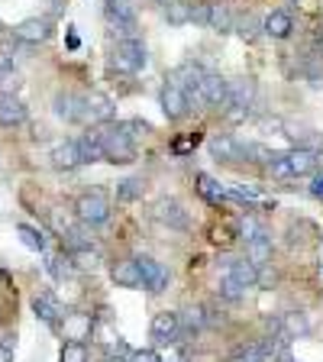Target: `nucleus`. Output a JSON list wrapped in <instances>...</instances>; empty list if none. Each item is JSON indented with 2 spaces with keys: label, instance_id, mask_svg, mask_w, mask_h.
Masks as SVG:
<instances>
[{
  "label": "nucleus",
  "instance_id": "1",
  "mask_svg": "<svg viewBox=\"0 0 323 362\" xmlns=\"http://www.w3.org/2000/svg\"><path fill=\"white\" fill-rule=\"evenodd\" d=\"M100 149H104V158L113 162V165H129L136 158V139L129 133L127 123H104L100 129Z\"/></svg>",
  "mask_w": 323,
  "mask_h": 362
},
{
  "label": "nucleus",
  "instance_id": "2",
  "mask_svg": "<svg viewBox=\"0 0 323 362\" xmlns=\"http://www.w3.org/2000/svg\"><path fill=\"white\" fill-rule=\"evenodd\" d=\"M75 217L84 226H100L110 220V201H107L100 191H88L75 201Z\"/></svg>",
  "mask_w": 323,
  "mask_h": 362
},
{
  "label": "nucleus",
  "instance_id": "3",
  "mask_svg": "<svg viewBox=\"0 0 323 362\" xmlns=\"http://www.w3.org/2000/svg\"><path fill=\"white\" fill-rule=\"evenodd\" d=\"M146 62H149V55H146V45L139 42V39H120V42H117V52L110 55V65L117 68V71H127V75L143 71Z\"/></svg>",
  "mask_w": 323,
  "mask_h": 362
},
{
  "label": "nucleus",
  "instance_id": "4",
  "mask_svg": "<svg viewBox=\"0 0 323 362\" xmlns=\"http://www.w3.org/2000/svg\"><path fill=\"white\" fill-rule=\"evenodd\" d=\"M136 265H139V279H143V288L149 294H162L168 288L172 272H168L162 262H155L152 256H139V259H136Z\"/></svg>",
  "mask_w": 323,
  "mask_h": 362
},
{
  "label": "nucleus",
  "instance_id": "5",
  "mask_svg": "<svg viewBox=\"0 0 323 362\" xmlns=\"http://www.w3.org/2000/svg\"><path fill=\"white\" fill-rule=\"evenodd\" d=\"M52 20H45V16H30V20H23L20 26L13 30V39L16 42H26V45H39L45 39H52Z\"/></svg>",
  "mask_w": 323,
  "mask_h": 362
},
{
  "label": "nucleus",
  "instance_id": "6",
  "mask_svg": "<svg viewBox=\"0 0 323 362\" xmlns=\"http://www.w3.org/2000/svg\"><path fill=\"white\" fill-rule=\"evenodd\" d=\"M55 117L65 123H88V110H84V98L71 94V90H59L52 100Z\"/></svg>",
  "mask_w": 323,
  "mask_h": 362
},
{
  "label": "nucleus",
  "instance_id": "7",
  "mask_svg": "<svg viewBox=\"0 0 323 362\" xmlns=\"http://www.w3.org/2000/svg\"><path fill=\"white\" fill-rule=\"evenodd\" d=\"M158 104H162V113H165L168 120H181V117L188 113V98H184V90H181L175 81H165V84H162Z\"/></svg>",
  "mask_w": 323,
  "mask_h": 362
},
{
  "label": "nucleus",
  "instance_id": "8",
  "mask_svg": "<svg viewBox=\"0 0 323 362\" xmlns=\"http://www.w3.org/2000/svg\"><path fill=\"white\" fill-rule=\"evenodd\" d=\"M149 333H152V339H158V343H172V339H178V333H181L178 310H162V314H155L152 317V324H149Z\"/></svg>",
  "mask_w": 323,
  "mask_h": 362
},
{
  "label": "nucleus",
  "instance_id": "9",
  "mask_svg": "<svg viewBox=\"0 0 323 362\" xmlns=\"http://www.w3.org/2000/svg\"><path fill=\"white\" fill-rule=\"evenodd\" d=\"M155 220L172 226V230H188V214H184V207H181L175 197H162V201L155 204Z\"/></svg>",
  "mask_w": 323,
  "mask_h": 362
},
{
  "label": "nucleus",
  "instance_id": "10",
  "mask_svg": "<svg viewBox=\"0 0 323 362\" xmlns=\"http://www.w3.org/2000/svg\"><path fill=\"white\" fill-rule=\"evenodd\" d=\"M84 110H88V120L90 123H110L113 117H117L113 100L107 98V94H100V90H90L88 98H84Z\"/></svg>",
  "mask_w": 323,
  "mask_h": 362
},
{
  "label": "nucleus",
  "instance_id": "11",
  "mask_svg": "<svg viewBox=\"0 0 323 362\" xmlns=\"http://www.w3.org/2000/svg\"><path fill=\"white\" fill-rule=\"evenodd\" d=\"M197 90H201L204 104L226 107V78L213 75V71H204V78H201V84H197Z\"/></svg>",
  "mask_w": 323,
  "mask_h": 362
},
{
  "label": "nucleus",
  "instance_id": "12",
  "mask_svg": "<svg viewBox=\"0 0 323 362\" xmlns=\"http://www.w3.org/2000/svg\"><path fill=\"white\" fill-rule=\"evenodd\" d=\"M20 123H26V104L16 94H4L0 98V127L10 129V127H20Z\"/></svg>",
  "mask_w": 323,
  "mask_h": 362
},
{
  "label": "nucleus",
  "instance_id": "13",
  "mask_svg": "<svg viewBox=\"0 0 323 362\" xmlns=\"http://www.w3.org/2000/svg\"><path fill=\"white\" fill-rule=\"evenodd\" d=\"M252 100H256V81H252V78H236V81H226V104L252 107Z\"/></svg>",
  "mask_w": 323,
  "mask_h": 362
},
{
  "label": "nucleus",
  "instance_id": "14",
  "mask_svg": "<svg viewBox=\"0 0 323 362\" xmlns=\"http://www.w3.org/2000/svg\"><path fill=\"white\" fill-rule=\"evenodd\" d=\"M110 279L117 281L120 288H139V285H143L136 259H117V262L110 265Z\"/></svg>",
  "mask_w": 323,
  "mask_h": 362
},
{
  "label": "nucleus",
  "instance_id": "15",
  "mask_svg": "<svg viewBox=\"0 0 323 362\" xmlns=\"http://www.w3.org/2000/svg\"><path fill=\"white\" fill-rule=\"evenodd\" d=\"M61 330H65V339H88L90 337V327H94V320H90V314H61Z\"/></svg>",
  "mask_w": 323,
  "mask_h": 362
},
{
  "label": "nucleus",
  "instance_id": "16",
  "mask_svg": "<svg viewBox=\"0 0 323 362\" xmlns=\"http://www.w3.org/2000/svg\"><path fill=\"white\" fill-rule=\"evenodd\" d=\"M68 262H71L75 272H98L104 259H100V252L94 246H75L68 252Z\"/></svg>",
  "mask_w": 323,
  "mask_h": 362
},
{
  "label": "nucleus",
  "instance_id": "17",
  "mask_svg": "<svg viewBox=\"0 0 323 362\" xmlns=\"http://www.w3.org/2000/svg\"><path fill=\"white\" fill-rule=\"evenodd\" d=\"M52 165L59 168V172H71V168L81 165V156H78V143L75 139H65V143H59L52 149Z\"/></svg>",
  "mask_w": 323,
  "mask_h": 362
},
{
  "label": "nucleus",
  "instance_id": "18",
  "mask_svg": "<svg viewBox=\"0 0 323 362\" xmlns=\"http://www.w3.org/2000/svg\"><path fill=\"white\" fill-rule=\"evenodd\" d=\"M226 275L236 281V285L242 288V291H249V288H256V275H259V269L249 259H233V262L226 265Z\"/></svg>",
  "mask_w": 323,
  "mask_h": 362
},
{
  "label": "nucleus",
  "instance_id": "19",
  "mask_svg": "<svg viewBox=\"0 0 323 362\" xmlns=\"http://www.w3.org/2000/svg\"><path fill=\"white\" fill-rule=\"evenodd\" d=\"M75 143H78L81 165H94V162L104 158V149H100V133H94V129H88V133H84L81 139H75Z\"/></svg>",
  "mask_w": 323,
  "mask_h": 362
},
{
  "label": "nucleus",
  "instance_id": "20",
  "mask_svg": "<svg viewBox=\"0 0 323 362\" xmlns=\"http://www.w3.org/2000/svg\"><path fill=\"white\" fill-rule=\"evenodd\" d=\"M291 30H294V23H291V16H288L285 10H275V13H269L262 20V33L265 36H271V39H288L291 36Z\"/></svg>",
  "mask_w": 323,
  "mask_h": 362
},
{
  "label": "nucleus",
  "instance_id": "21",
  "mask_svg": "<svg viewBox=\"0 0 323 362\" xmlns=\"http://www.w3.org/2000/svg\"><path fill=\"white\" fill-rule=\"evenodd\" d=\"M271 252H275V249H271V240L265 233H259L256 240L246 243V259L256 265V269H259V265H269L271 262Z\"/></svg>",
  "mask_w": 323,
  "mask_h": 362
},
{
  "label": "nucleus",
  "instance_id": "22",
  "mask_svg": "<svg viewBox=\"0 0 323 362\" xmlns=\"http://www.w3.org/2000/svg\"><path fill=\"white\" fill-rule=\"evenodd\" d=\"M33 310H36V317L39 320H45L49 327H59L61 308L55 304V298H49V294H36V298H33Z\"/></svg>",
  "mask_w": 323,
  "mask_h": 362
},
{
  "label": "nucleus",
  "instance_id": "23",
  "mask_svg": "<svg viewBox=\"0 0 323 362\" xmlns=\"http://www.w3.org/2000/svg\"><path fill=\"white\" fill-rule=\"evenodd\" d=\"M211 152L217 158H223V162H240L242 146L236 143L233 136H213V139H211Z\"/></svg>",
  "mask_w": 323,
  "mask_h": 362
},
{
  "label": "nucleus",
  "instance_id": "24",
  "mask_svg": "<svg viewBox=\"0 0 323 362\" xmlns=\"http://www.w3.org/2000/svg\"><path fill=\"white\" fill-rule=\"evenodd\" d=\"M201 78H204V68L197 65V62H184V65H181L178 71H175L172 81L178 84L181 90H194L197 84H201Z\"/></svg>",
  "mask_w": 323,
  "mask_h": 362
},
{
  "label": "nucleus",
  "instance_id": "25",
  "mask_svg": "<svg viewBox=\"0 0 323 362\" xmlns=\"http://www.w3.org/2000/svg\"><path fill=\"white\" fill-rule=\"evenodd\" d=\"M191 10H194V4H188V0H168L162 16L168 20V26H184V23H191Z\"/></svg>",
  "mask_w": 323,
  "mask_h": 362
},
{
  "label": "nucleus",
  "instance_id": "26",
  "mask_svg": "<svg viewBox=\"0 0 323 362\" xmlns=\"http://www.w3.org/2000/svg\"><path fill=\"white\" fill-rule=\"evenodd\" d=\"M288 165H291V175H314V149H304L298 146L294 152H288Z\"/></svg>",
  "mask_w": 323,
  "mask_h": 362
},
{
  "label": "nucleus",
  "instance_id": "27",
  "mask_svg": "<svg viewBox=\"0 0 323 362\" xmlns=\"http://www.w3.org/2000/svg\"><path fill=\"white\" fill-rule=\"evenodd\" d=\"M178 317H181V330L184 333H197L207 327V308H204V304H191V308L181 310Z\"/></svg>",
  "mask_w": 323,
  "mask_h": 362
},
{
  "label": "nucleus",
  "instance_id": "28",
  "mask_svg": "<svg viewBox=\"0 0 323 362\" xmlns=\"http://www.w3.org/2000/svg\"><path fill=\"white\" fill-rule=\"evenodd\" d=\"M233 13H230V7L226 4H211V20H207V30L213 33H230L233 30Z\"/></svg>",
  "mask_w": 323,
  "mask_h": 362
},
{
  "label": "nucleus",
  "instance_id": "29",
  "mask_svg": "<svg viewBox=\"0 0 323 362\" xmlns=\"http://www.w3.org/2000/svg\"><path fill=\"white\" fill-rule=\"evenodd\" d=\"M143 191H146V181L143 178H123L120 185H117V201L133 204V201H139V197H143Z\"/></svg>",
  "mask_w": 323,
  "mask_h": 362
},
{
  "label": "nucleus",
  "instance_id": "30",
  "mask_svg": "<svg viewBox=\"0 0 323 362\" xmlns=\"http://www.w3.org/2000/svg\"><path fill=\"white\" fill-rule=\"evenodd\" d=\"M281 330H285V337H307L310 324L301 310H291V314H285V320H281Z\"/></svg>",
  "mask_w": 323,
  "mask_h": 362
},
{
  "label": "nucleus",
  "instance_id": "31",
  "mask_svg": "<svg viewBox=\"0 0 323 362\" xmlns=\"http://www.w3.org/2000/svg\"><path fill=\"white\" fill-rule=\"evenodd\" d=\"M197 191H201V197H204V201H211V204L226 201V191L220 188L217 181L211 178V175H197Z\"/></svg>",
  "mask_w": 323,
  "mask_h": 362
},
{
  "label": "nucleus",
  "instance_id": "32",
  "mask_svg": "<svg viewBox=\"0 0 323 362\" xmlns=\"http://www.w3.org/2000/svg\"><path fill=\"white\" fill-rule=\"evenodd\" d=\"M20 88H23V75H20V71H16L13 65L0 68V98H4V94H16Z\"/></svg>",
  "mask_w": 323,
  "mask_h": 362
},
{
  "label": "nucleus",
  "instance_id": "33",
  "mask_svg": "<svg viewBox=\"0 0 323 362\" xmlns=\"http://www.w3.org/2000/svg\"><path fill=\"white\" fill-rule=\"evenodd\" d=\"M233 30L240 33L246 42H252V39H259V33H262V20H259L256 13H246L240 23H233Z\"/></svg>",
  "mask_w": 323,
  "mask_h": 362
},
{
  "label": "nucleus",
  "instance_id": "34",
  "mask_svg": "<svg viewBox=\"0 0 323 362\" xmlns=\"http://www.w3.org/2000/svg\"><path fill=\"white\" fill-rule=\"evenodd\" d=\"M107 16H110L113 23H136V10L129 7L127 0H110V4H107Z\"/></svg>",
  "mask_w": 323,
  "mask_h": 362
},
{
  "label": "nucleus",
  "instance_id": "35",
  "mask_svg": "<svg viewBox=\"0 0 323 362\" xmlns=\"http://www.w3.org/2000/svg\"><path fill=\"white\" fill-rule=\"evenodd\" d=\"M265 168H269L271 178H278V181L294 178V175H291V165H288V156H285V152H275V156H271V162H269Z\"/></svg>",
  "mask_w": 323,
  "mask_h": 362
},
{
  "label": "nucleus",
  "instance_id": "36",
  "mask_svg": "<svg viewBox=\"0 0 323 362\" xmlns=\"http://www.w3.org/2000/svg\"><path fill=\"white\" fill-rule=\"evenodd\" d=\"M61 362H88V346L81 339H68L61 346Z\"/></svg>",
  "mask_w": 323,
  "mask_h": 362
},
{
  "label": "nucleus",
  "instance_id": "37",
  "mask_svg": "<svg viewBox=\"0 0 323 362\" xmlns=\"http://www.w3.org/2000/svg\"><path fill=\"white\" fill-rule=\"evenodd\" d=\"M242 156H249V162H259V165H269V162H271V156H275V152H271L269 146H262V143H246V146H242Z\"/></svg>",
  "mask_w": 323,
  "mask_h": 362
},
{
  "label": "nucleus",
  "instance_id": "38",
  "mask_svg": "<svg viewBox=\"0 0 323 362\" xmlns=\"http://www.w3.org/2000/svg\"><path fill=\"white\" fill-rule=\"evenodd\" d=\"M16 233H20L23 246H30L33 252H42V249H45V240H42V236H39V230H33V226L20 223V226H16Z\"/></svg>",
  "mask_w": 323,
  "mask_h": 362
},
{
  "label": "nucleus",
  "instance_id": "39",
  "mask_svg": "<svg viewBox=\"0 0 323 362\" xmlns=\"http://www.w3.org/2000/svg\"><path fill=\"white\" fill-rule=\"evenodd\" d=\"M275 281H278V272L269 265H259V275H256V288H275Z\"/></svg>",
  "mask_w": 323,
  "mask_h": 362
},
{
  "label": "nucleus",
  "instance_id": "40",
  "mask_svg": "<svg viewBox=\"0 0 323 362\" xmlns=\"http://www.w3.org/2000/svg\"><path fill=\"white\" fill-rule=\"evenodd\" d=\"M220 294H223L226 301H240V298H242V294H246V291H242V288L236 285V281L230 279V275H226V279L220 281Z\"/></svg>",
  "mask_w": 323,
  "mask_h": 362
},
{
  "label": "nucleus",
  "instance_id": "41",
  "mask_svg": "<svg viewBox=\"0 0 323 362\" xmlns=\"http://www.w3.org/2000/svg\"><path fill=\"white\" fill-rule=\"evenodd\" d=\"M52 226L61 233V240H65V236L71 233V230H75V223H71V220H68L65 214H61V207H55V211H52Z\"/></svg>",
  "mask_w": 323,
  "mask_h": 362
},
{
  "label": "nucleus",
  "instance_id": "42",
  "mask_svg": "<svg viewBox=\"0 0 323 362\" xmlns=\"http://www.w3.org/2000/svg\"><path fill=\"white\" fill-rule=\"evenodd\" d=\"M223 110H226V120H230V123H242V120H246V117H249V107H236V104H226Z\"/></svg>",
  "mask_w": 323,
  "mask_h": 362
},
{
  "label": "nucleus",
  "instance_id": "43",
  "mask_svg": "<svg viewBox=\"0 0 323 362\" xmlns=\"http://www.w3.org/2000/svg\"><path fill=\"white\" fill-rule=\"evenodd\" d=\"M207 20H211V4H197V7L191 10V23H201V26H207Z\"/></svg>",
  "mask_w": 323,
  "mask_h": 362
},
{
  "label": "nucleus",
  "instance_id": "44",
  "mask_svg": "<svg viewBox=\"0 0 323 362\" xmlns=\"http://www.w3.org/2000/svg\"><path fill=\"white\" fill-rule=\"evenodd\" d=\"M240 233L246 236V240H256V236L262 233V230H259V223H256L252 217H246V220H242V226H240Z\"/></svg>",
  "mask_w": 323,
  "mask_h": 362
},
{
  "label": "nucleus",
  "instance_id": "45",
  "mask_svg": "<svg viewBox=\"0 0 323 362\" xmlns=\"http://www.w3.org/2000/svg\"><path fill=\"white\" fill-rule=\"evenodd\" d=\"M129 362H158V356L152 349H139V353H129Z\"/></svg>",
  "mask_w": 323,
  "mask_h": 362
},
{
  "label": "nucleus",
  "instance_id": "46",
  "mask_svg": "<svg viewBox=\"0 0 323 362\" xmlns=\"http://www.w3.org/2000/svg\"><path fill=\"white\" fill-rule=\"evenodd\" d=\"M310 194H314L317 201H323V172L314 175V181H310Z\"/></svg>",
  "mask_w": 323,
  "mask_h": 362
},
{
  "label": "nucleus",
  "instance_id": "47",
  "mask_svg": "<svg viewBox=\"0 0 323 362\" xmlns=\"http://www.w3.org/2000/svg\"><path fill=\"white\" fill-rule=\"evenodd\" d=\"M155 356H158V353H155ZM158 362H184V356H181L178 349H168V353L158 356Z\"/></svg>",
  "mask_w": 323,
  "mask_h": 362
},
{
  "label": "nucleus",
  "instance_id": "48",
  "mask_svg": "<svg viewBox=\"0 0 323 362\" xmlns=\"http://www.w3.org/2000/svg\"><path fill=\"white\" fill-rule=\"evenodd\" d=\"M0 343H4V346H7V349H13L16 346V333H0Z\"/></svg>",
  "mask_w": 323,
  "mask_h": 362
},
{
  "label": "nucleus",
  "instance_id": "49",
  "mask_svg": "<svg viewBox=\"0 0 323 362\" xmlns=\"http://www.w3.org/2000/svg\"><path fill=\"white\" fill-rule=\"evenodd\" d=\"M0 362H13V349H7L0 343Z\"/></svg>",
  "mask_w": 323,
  "mask_h": 362
},
{
  "label": "nucleus",
  "instance_id": "50",
  "mask_svg": "<svg viewBox=\"0 0 323 362\" xmlns=\"http://www.w3.org/2000/svg\"><path fill=\"white\" fill-rule=\"evenodd\" d=\"M285 362H298V359H285Z\"/></svg>",
  "mask_w": 323,
  "mask_h": 362
},
{
  "label": "nucleus",
  "instance_id": "51",
  "mask_svg": "<svg viewBox=\"0 0 323 362\" xmlns=\"http://www.w3.org/2000/svg\"><path fill=\"white\" fill-rule=\"evenodd\" d=\"M320 45H323V33H320Z\"/></svg>",
  "mask_w": 323,
  "mask_h": 362
},
{
  "label": "nucleus",
  "instance_id": "52",
  "mask_svg": "<svg viewBox=\"0 0 323 362\" xmlns=\"http://www.w3.org/2000/svg\"><path fill=\"white\" fill-rule=\"evenodd\" d=\"M0 33H4V23H0Z\"/></svg>",
  "mask_w": 323,
  "mask_h": 362
},
{
  "label": "nucleus",
  "instance_id": "53",
  "mask_svg": "<svg viewBox=\"0 0 323 362\" xmlns=\"http://www.w3.org/2000/svg\"><path fill=\"white\" fill-rule=\"evenodd\" d=\"M110 362H113V359H110Z\"/></svg>",
  "mask_w": 323,
  "mask_h": 362
}]
</instances>
